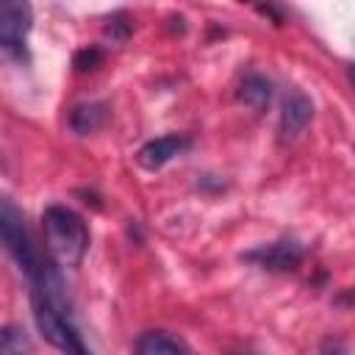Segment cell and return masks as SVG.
Here are the masks:
<instances>
[{"label": "cell", "instance_id": "5bb4252c", "mask_svg": "<svg viewBox=\"0 0 355 355\" xmlns=\"http://www.w3.org/2000/svg\"><path fill=\"white\" fill-rule=\"evenodd\" d=\"M319 355H347V347H344L338 338H327V341L319 347Z\"/></svg>", "mask_w": 355, "mask_h": 355}, {"label": "cell", "instance_id": "8992f818", "mask_svg": "<svg viewBox=\"0 0 355 355\" xmlns=\"http://www.w3.org/2000/svg\"><path fill=\"white\" fill-rule=\"evenodd\" d=\"M313 119V103L305 92L288 89L280 103V133L283 139H297Z\"/></svg>", "mask_w": 355, "mask_h": 355}, {"label": "cell", "instance_id": "4fadbf2b", "mask_svg": "<svg viewBox=\"0 0 355 355\" xmlns=\"http://www.w3.org/2000/svg\"><path fill=\"white\" fill-rule=\"evenodd\" d=\"M105 33L114 39V42H125L128 39V33H130V22H128V14H114L111 19H108V25H105Z\"/></svg>", "mask_w": 355, "mask_h": 355}, {"label": "cell", "instance_id": "3957f363", "mask_svg": "<svg viewBox=\"0 0 355 355\" xmlns=\"http://www.w3.org/2000/svg\"><path fill=\"white\" fill-rule=\"evenodd\" d=\"M0 233H3V244H6L8 255L14 258V263L19 266V272L28 280H33L53 261L50 255H44L39 250V244H33V236L25 227L22 214L17 211V205L8 197L3 200V208H0Z\"/></svg>", "mask_w": 355, "mask_h": 355}, {"label": "cell", "instance_id": "8fae6325", "mask_svg": "<svg viewBox=\"0 0 355 355\" xmlns=\"http://www.w3.org/2000/svg\"><path fill=\"white\" fill-rule=\"evenodd\" d=\"M0 355H33L28 333L17 324H6L0 333Z\"/></svg>", "mask_w": 355, "mask_h": 355}, {"label": "cell", "instance_id": "30bf717a", "mask_svg": "<svg viewBox=\"0 0 355 355\" xmlns=\"http://www.w3.org/2000/svg\"><path fill=\"white\" fill-rule=\"evenodd\" d=\"M105 119H108V105L105 103H80L69 114V128L78 136H89L97 128H103Z\"/></svg>", "mask_w": 355, "mask_h": 355}, {"label": "cell", "instance_id": "5b68a950", "mask_svg": "<svg viewBox=\"0 0 355 355\" xmlns=\"http://www.w3.org/2000/svg\"><path fill=\"white\" fill-rule=\"evenodd\" d=\"M31 19L33 17H31L28 3H19V0L0 3V44L17 61L25 58V42H28Z\"/></svg>", "mask_w": 355, "mask_h": 355}, {"label": "cell", "instance_id": "277c9868", "mask_svg": "<svg viewBox=\"0 0 355 355\" xmlns=\"http://www.w3.org/2000/svg\"><path fill=\"white\" fill-rule=\"evenodd\" d=\"M302 255H305V250L300 241L277 239V241H266V244H258V247L241 252V261L252 263L258 269H266V272H294L302 263Z\"/></svg>", "mask_w": 355, "mask_h": 355}, {"label": "cell", "instance_id": "7c38bea8", "mask_svg": "<svg viewBox=\"0 0 355 355\" xmlns=\"http://www.w3.org/2000/svg\"><path fill=\"white\" fill-rule=\"evenodd\" d=\"M103 61H105V53H103L100 47L89 44V47H83V50L75 53L72 67H75V72H92V69H97Z\"/></svg>", "mask_w": 355, "mask_h": 355}, {"label": "cell", "instance_id": "9c48e42d", "mask_svg": "<svg viewBox=\"0 0 355 355\" xmlns=\"http://www.w3.org/2000/svg\"><path fill=\"white\" fill-rule=\"evenodd\" d=\"M236 97H239V103H244V105L252 108V111H266L269 103H272V83H269L266 75L250 72V75L241 78Z\"/></svg>", "mask_w": 355, "mask_h": 355}, {"label": "cell", "instance_id": "7a4b0ae2", "mask_svg": "<svg viewBox=\"0 0 355 355\" xmlns=\"http://www.w3.org/2000/svg\"><path fill=\"white\" fill-rule=\"evenodd\" d=\"M31 308H33V322L39 333L64 355H92L89 347L83 344L75 319H72V305L69 294L67 297H44V294H31Z\"/></svg>", "mask_w": 355, "mask_h": 355}, {"label": "cell", "instance_id": "ba28073f", "mask_svg": "<svg viewBox=\"0 0 355 355\" xmlns=\"http://www.w3.org/2000/svg\"><path fill=\"white\" fill-rule=\"evenodd\" d=\"M133 355H194L180 338L164 333V330H147L136 338Z\"/></svg>", "mask_w": 355, "mask_h": 355}, {"label": "cell", "instance_id": "9a60e30c", "mask_svg": "<svg viewBox=\"0 0 355 355\" xmlns=\"http://www.w3.org/2000/svg\"><path fill=\"white\" fill-rule=\"evenodd\" d=\"M349 86H352V92H355V64H349Z\"/></svg>", "mask_w": 355, "mask_h": 355}, {"label": "cell", "instance_id": "52a82bcc", "mask_svg": "<svg viewBox=\"0 0 355 355\" xmlns=\"http://www.w3.org/2000/svg\"><path fill=\"white\" fill-rule=\"evenodd\" d=\"M189 144H191V141H189L186 136H180V133H166V136H158V139L144 141V144L139 147L136 158H139V164H141L144 169L155 172V169L166 166L172 158H178L183 150H189Z\"/></svg>", "mask_w": 355, "mask_h": 355}, {"label": "cell", "instance_id": "6da1fadb", "mask_svg": "<svg viewBox=\"0 0 355 355\" xmlns=\"http://www.w3.org/2000/svg\"><path fill=\"white\" fill-rule=\"evenodd\" d=\"M47 255L58 266H78L89 250V227L80 214L67 205H47L42 214Z\"/></svg>", "mask_w": 355, "mask_h": 355}]
</instances>
